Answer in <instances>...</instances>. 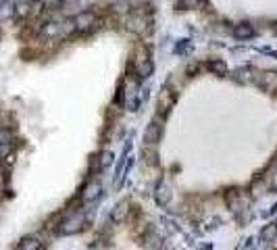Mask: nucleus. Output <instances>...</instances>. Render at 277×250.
I'll return each instance as SVG.
<instances>
[{
	"mask_svg": "<svg viewBox=\"0 0 277 250\" xmlns=\"http://www.w3.org/2000/svg\"><path fill=\"white\" fill-rule=\"evenodd\" d=\"M98 17L92 11H81L73 17V27L78 34H88V31H94L98 27Z\"/></svg>",
	"mask_w": 277,
	"mask_h": 250,
	"instance_id": "nucleus-1",
	"label": "nucleus"
},
{
	"mask_svg": "<svg viewBox=\"0 0 277 250\" xmlns=\"http://www.w3.org/2000/svg\"><path fill=\"white\" fill-rule=\"evenodd\" d=\"M86 223H88V217L83 215V210H79V213H73L71 217H67L65 221L60 223L59 231L63 233V236H71V233H78Z\"/></svg>",
	"mask_w": 277,
	"mask_h": 250,
	"instance_id": "nucleus-2",
	"label": "nucleus"
},
{
	"mask_svg": "<svg viewBox=\"0 0 277 250\" xmlns=\"http://www.w3.org/2000/svg\"><path fill=\"white\" fill-rule=\"evenodd\" d=\"M127 27L132 29V31H136V34H144V27L148 25L150 27V19H144V15H140V13H132L127 17Z\"/></svg>",
	"mask_w": 277,
	"mask_h": 250,
	"instance_id": "nucleus-3",
	"label": "nucleus"
},
{
	"mask_svg": "<svg viewBox=\"0 0 277 250\" xmlns=\"http://www.w3.org/2000/svg\"><path fill=\"white\" fill-rule=\"evenodd\" d=\"M127 215H129V202H127V200H121V202H117V205H115V208H113L111 221H113V223H123V221L127 219Z\"/></svg>",
	"mask_w": 277,
	"mask_h": 250,
	"instance_id": "nucleus-4",
	"label": "nucleus"
},
{
	"mask_svg": "<svg viewBox=\"0 0 277 250\" xmlns=\"http://www.w3.org/2000/svg\"><path fill=\"white\" fill-rule=\"evenodd\" d=\"M158 140H160V125L157 121H152L148 127H146V131H144V142L150 144V146H155Z\"/></svg>",
	"mask_w": 277,
	"mask_h": 250,
	"instance_id": "nucleus-5",
	"label": "nucleus"
},
{
	"mask_svg": "<svg viewBox=\"0 0 277 250\" xmlns=\"http://www.w3.org/2000/svg\"><path fill=\"white\" fill-rule=\"evenodd\" d=\"M255 27L250 25V23H240V25L234 27V36L237 40H250V38H255Z\"/></svg>",
	"mask_w": 277,
	"mask_h": 250,
	"instance_id": "nucleus-6",
	"label": "nucleus"
},
{
	"mask_svg": "<svg viewBox=\"0 0 277 250\" xmlns=\"http://www.w3.org/2000/svg\"><path fill=\"white\" fill-rule=\"evenodd\" d=\"M100 192H102V188H100V184H98V182L90 184V186L86 188V190H83L81 200H83V202H94V200H98V198H100Z\"/></svg>",
	"mask_w": 277,
	"mask_h": 250,
	"instance_id": "nucleus-7",
	"label": "nucleus"
},
{
	"mask_svg": "<svg viewBox=\"0 0 277 250\" xmlns=\"http://www.w3.org/2000/svg\"><path fill=\"white\" fill-rule=\"evenodd\" d=\"M19 250H42V242L38 236H25L19 242Z\"/></svg>",
	"mask_w": 277,
	"mask_h": 250,
	"instance_id": "nucleus-8",
	"label": "nucleus"
},
{
	"mask_svg": "<svg viewBox=\"0 0 277 250\" xmlns=\"http://www.w3.org/2000/svg\"><path fill=\"white\" fill-rule=\"evenodd\" d=\"M258 238L263 240V242H273V240L277 238V221H271V223H267L265 228L260 229Z\"/></svg>",
	"mask_w": 277,
	"mask_h": 250,
	"instance_id": "nucleus-9",
	"label": "nucleus"
},
{
	"mask_svg": "<svg viewBox=\"0 0 277 250\" xmlns=\"http://www.w3.org/2000/svg\"><path fill=\"white\" fill-rule=\"evenodd\" d=\"M155 198H157V202H158L160 207H167V205H169V200H171V190H169L165 184H160V186L157 188Z\"/></svg>",
	"mask_w": 277,
	"mask_h": 250,
	"instance_id": "nucleus-10",
	"label": "nucleus"
},
{
	"mask_svg": "<svg viewBox=\"0 0 277 250\" xmlns=\"http://www.w3.org/2000/svg\"><path fill=\"white\" fill-rule=\"evenodd\" d=\"M209 71L215 73V75H227V62L225 61H221V59H213L209 62Z\"/></svg>",
	"mask_w": 277,
	"mask_h": 250,
	"instance_id": "nucleus-11",
	"label": "nucleus"
},
{
	"mask_svg": "<svg viewBox=\"0 0 277 250\" xmlns=\"http://www.w3.org/2000/svg\"><path fill=\"white\" fill-rule=\"evenodd\" d=\"M236 80H237V82H244V83L255 82V69H250V67L237 69V71H236Z\"/></svg>",
	"mask_w": 277,
	"mask_h": 250,
	"instance_id": "nucleus-12",
	"label": "nucleus"
},
{
	"mask_svg": "<svg viewBox=\"0 0 277 250\" xmlns=\"http://www.w3.org/2000/svg\"><path fill=\"white\" fill-rule=\"evenodd\" d=\"M152 71H155V67H152V61L150 59H144L140 62V67H138V75H140V80H146V77H150Z\"/></svg>",
	"mask_w": 277,
	"mask_h": 250,
	"instance_id": "nucleus-13",
	"label": "nucleus"
},
{
	"mask_svg": "<svg viewBox=\"0 0 277 250\" xmlns=\"http://www.w3.org/2000/svg\"><path fill=\"white\" fill-rule=\"evenodd\" d=\"M113 152L111 150H102L100 152V156H98V169L100 171H104V169H109L111 167V163H113Z\"/></svg>",
	"mask_w": 277,
	"mask_h": 250,
	"instance_id": "nucleus-14",
	"label": "nucleus"
},
{
	"mask_svg": "<svg viewBox=\"0 0 277 250\" xmlns=\"http://www.w3.org/2000/svg\"><path fill=\"white\" fill-rule=\"evenodd\" d=\"M144 248L146 250H163V240H160L158 236H155V233H150L144 242Z\"/></svg>",
	"mask_w": 277,
	"mask_h": 250,
	"instance_id": "nucleus-15",
	"label": "nucleus"
},
{
	"mask_svg": "<svg viewBox=\"0 0 277 250\" xmlns=\"http://www.w3.org/2000/svg\"><path fill=\"white\" fill-rule=\"evenodd\" d=\"M11 142H13V131L9 127H0V148L11 146Z\"/></svg>",
	"mask_w": 277,
	"mask_h": 250,
	"instance_id": "nucleus-16",
	"label": "nucleus"
},
{
	"mask_svg": "<svg viewBox=\"0 0 277 250\" xmlns=\"http://www.w3.org/2000/svg\"><path fill=\"white\" fill-rule=\"evenodd\" d=\"M32 13V2L29 0H21V2H17V15L19 17H25V15Z\"/></svg>",
	"mask_w": 277,
	"mask_h": 250,
	"instance_id": "nucleus-17",
	"label": "nucleus"
},
{
	"mask_svg": "<svg viewBox=\"0 0 277 250\" xmlns=\"http://www.w3.org/2000/svg\"><path fill=\"white\" fill-rule=\"evenodd\" d=\"M186 46H188V40H181L179 46H175V52H183V50H186Z\"/></svg>",
	"mask_w": 277,
	"mask_h": 250,
	"instance_id": "nucleus-18",
	"label": "nucleus"
},
{
	"mask_svg": "<svg viewBox=\"0 0 277 250\" xmlns=\"http://www.w3.org/2000/svg\"><path fill=\"white\" fill-rule=\"evenodd\" d=\"M252 248V240H246V246H242V250H250Z\"/></svg>",
	"mask_w": 277,
	"mask_h": 250,
	"instance_id": "nucleus-19",
	"label": "nucleus"
},
{
	"mask_svg": "<svg viewBox=\"0 0 277 250\" xmlns=\"http://www.w3.org/2000/svg\"><path fill=\"white\" fill-rule=\"evenodd\" d=\"M273 190H277V173H275V177H273Z\"/></svg>",
	"mask_w": 277,
	"mask_h": 250,
	"instance_id": "nucleus-20",
	"label": "nucleus"
}]
</instances>
